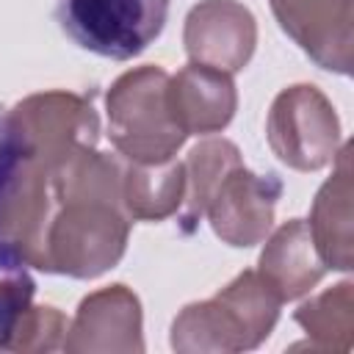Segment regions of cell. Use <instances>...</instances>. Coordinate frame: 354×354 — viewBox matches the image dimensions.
Here are the masks:
<instances>
[{
  "label": "cell",
  "instance_id": "13",
  "mask_svg": "<svg viewBox=\"0 0 354 354\" xmlns=\"http://www.w3.org/2000/svg\"><path fill=\"white\" fill-rule=\"evenodd\" d=\"M266 246L257 260V274L274 288L282 301L307 296L329 271L315 249L304 218H290L266 235Z\"/></svg>",
  "mask_w": 354,
  "mask_h": 354
},
{
  "label": "cell",
  "instance_id": "11",
  "mask_svg": "<svg viewBox=\"0 0 354 354\" xmlns=\"http://www.w3.org/2000/svg\"><path fill=\"white\" fill-rule=\"evenodd\" d=\"M166 102L171 119L185 136H210L232 122L238 88L232 75L191 61L177 75H169Z\"/></svg>",
  "mask_w": 354,
  "mask_h": 354
},
{
  "label": "cell",
  "instance_id": "6",
  "mask_svg": "<svg viewBox=\"0 0 354 354\" xmlns=\"http://www.w3.org/2000/svg\"><path fill=\"white\" fill-rule=\"evenodd\" d=\"M8 119L25 149L50 171L66 158L94 149L100 141V116L91 97L75 91H39L19 100Z\"/></svg>",
  "mask_w": 354,
  "mask_h": 354
},
{
  "label": "cell",
  "instance_id": "16",
  "mask_svg": "<svg viewBox=\"0 0 354 354\" xmlns=\"http://www.w3.org/2000/svg\"><path fill=\"white\" fill-rule=\"evenodd\" d=\"M296 324L307 332L313 351L348 354L354 346V282L343 279L293 313Z\"/></svg>",
  "mask_w": 354,
  "mask_h": 354
},
{
  "label": "cell",
  "instance_id": "20",
  "mask_svg": "<svg viewBox=\"0 0 354 354\" xmlns=\"http://www.w3.org/2000/svg\"><path fill=\"white\" fill-rule=\"evenodd\" d=\"M30 152L25 149L19 133L14 130L11 119H8V111L0 108V199L6 194V185L8 180L14 177V171L19 169V163L28 158ZM11 268H28L0 238V271H11Z\"/></svg>",
  "mask_w": 354,
  "mask_h": 354
},
{
  "label": "cell",
  "instance_id": "7",
  "mask_svg": "<svg viewBox=\"0 0 354 354\" xmlns=\"http://www.w3.org/2000/svg\"><path fill=\"white\" fill-rule=\"evenodd\" d=\"M61 348L66 354H141L144 315L138 296L122 282L88 293L77 304Z\"/></svg>",
  "mask_w": 354,
  "mask_h": 354
},
{
  "label": "cell",
  "instance_id": "12",
  "mask_svg": "<svg viewBox=\"0 0 354 354\" xmlns=\"http://www.w3.org/2000/svg\"><path fill=\"white\" fill-rule=\"evenodd\" d=\"M332 177L318 188L310 207V235L326 268H354V213H351V147H340L332 160Z\"/></svg>",
  "mask_w": 354,
  "mask_h": 354
},
{
  "label": "cell",
  "instance_id": "18",
  "mask_svg": "<svg viewBox=\"0 0 354 354\" xmlns=\"http://www.w3.org/2000/svg\"><path fill=\"white\" fill-rule=\"evenodd\" d=\"M69 318L50 304H30L11 340L14 354H47L64 346Z\"/></svg>",
  "mask_w": 354,
  "mask_h": 354
},
{
  "label": "cell",
  "instance_id": "3",
  "mask_svg": "<svg viewBox=\"0 0 354 354\" xmlns=\"http://www.w3.org/2000/svg\"><path fill=\"white\" fill-rule=\"evenodd\" d=\"M130 218L119 205H55L44 238V271L94 279L111 271L127 249Z\"/></svg>",
  "mask_w": 354,
  "mask_h": 354
},
{
  "label": "cell",
  "instance_id": "15",
  "mask_svg": "<svg viewBox=\"0 0 354 354\" xmlns=\"http://www.w3.org/2000/svg\"><path fill=\"white\" fill-rule=\"evenodd\" d=\"M50 174V188L55 205H72V202H102V205H119L122 207V174L124 166L116 155H105L97 147L83 149L55 169Z\"/></svg>",
  "mask_w": 354,
  "mask_h": 354
},
{
  "label": "cell",
  "instance_id": "19",
  "mask_svg": "<svg viewBox=\"0 0 354 354\" xmlns=\"http://www.w3.org/2000/svg\"><path fill=\"white\" fill-rule=\"evenodd\" d=\"M36 282L28 268L0 271V351H11V340L28 307L33 304Z\"/></svg>",
  "mask_w": 354,
  "mask_h": 354
},
{
  "label": "cell",
  "instance_id": "1",
  "mask_svg": "<svg viewBox=\"0 0 354 354\" xmlns=\"http://www.w3.org/2000/svg\"><path fill=\"white\" fill-rule=\"evenodd\" d=\"M282 299L257 271H241L213 299L185 304L171 321L180 354H235L257 348L279 321Z\"/></svg>",
  "mask_w": 354,
  "mask_h": 354
},
{
  "label": "cell",
  "instance_id": "5",
  "mask_svg": "<svg viewBox=\"0 0 354 354\" xmlns=\"http://www.w3.org/2000/svg\"><path fill=\"white\" fill-rule=\"evenodd\" d=\"M266 136L271 152L285 166L318 171L329 166L340 149V119L318 86L296 83L274 97Z\"/></svg>",
  "mask_w": 354,
  "mask_h": 354
},
{
  "label": "cell",
  "instance_id": "9",
  "mask_svg": "<svg viewBox=\"0 0 354 354\" xmlns=\"http://www.w3.org/2000/svg\"><path fill=\"white\" fill-rule=\"evenodd\" d=\"M183 44L194 64L241 72L257 47V19L238 0H199L183 28Z\"/></svg>",
  "mask_w": 354,
  "mask_h": 354
},
{
  "label": "cell",
  "instance_id": "8",
  "mask_svg": "<svg viewBox=\"0 0 354 354\" xmlns=\"http://www.w3.org/2000/svg\"><path fill=\"white\" fill-rule=\"evenodd\" d=\"M279 196L282 180L277 174H254L241 163L221 180L205 207V216L224 243L246 249L263 243L271 232Z\"/></svg>",
  "mask_w": 354,
  "mask_h": 354
},
{
  "label": "cell",
  "instance_id": "2",
  "mask_svg": "<svg viewBox=\"0 0 354 354\" xmlns=\"http://www.w3.org/2000/svg\"><path fill=\"white\" fill-rule=\"evenodd\" d=\"M169 72L147 64L119 75L108 94V138L130 163H158L177 155L185 133L171 119L166 102Z\"/></svg>",
  "mask_w": 354,
  "mask_h": 354
},
{
  "label": "cell",
  "instance_id": "14",
  "mask_svg": "<svg viewBox=\"0 0 354 354\" xmlns=\"http://www.w3.org/2000/svg\"><path fill=\"white\" fill-rule=\"evenodd\" d=\"M185 166L177 158L130 163L122 174V210L133 221H163L183 207Z\"/></svg>",
  "mask_w": 354,
  "mask_h": 354
},
{
  "label": "cell",
  "instance_id": "10",
  "mask_svg": "<svg viewBox=\"0 0 354 354\" xmlns=\"http://www.w3.org/2000/svg\"><path fill=\"white\" fill-rule=\"evenodd\" d=\"M279 28L321 66L337 75L354 61V6L351 0H271Z\"/></svg>",
  "mask_w": 354,
  "mask_h": 354
},
{
  "label": "cell",
  "instance_id": "4",
  "mask_svg": "<svg viewBox=\"0 0 354 354\" xmlns=\"http://www.w3.org/2000/svg\"><path fill=\"white\" fill-rule=\"evenodd\" d=\"M171 0H58L61 30L83 50L130 61L163 30Z\"/></svg>",
  "mask_w": 354,
  "mask_h": 354
},
{
  "label": "cell",
  "instance_id": "17",
  "mask_svg": "<svg viewBox=\"0 0 354 354\" xmlns=\"http://www.w3.org/2000/svg\"><path fill=\"white\" fill-rule=\"evenodd\" d=\"M241 149L227 138H205L199 141L185 158V199H183V224L194 230L196 221L205 216V207L221 180L241 166Z\"/></svg>",
  "mask_w": 354,
  "mask_h": 354
}]
</instances>
